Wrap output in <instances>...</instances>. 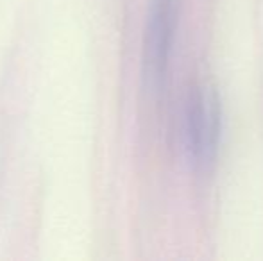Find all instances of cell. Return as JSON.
Listing matches in <instances>:
<instances>
[{
  "label": "cell",
  "instance_id": "1",
  "mask_svg": "<svg viewBox=\"0 0 263 261\" xmlns=\"http://www.w3.org/2000/svg\"><path fill=\"white\" fill-rule=\"evenodd\" d=\"M184 138L192 161L208 168L215 161L220 139V101L217 91L206 84H197L188 93Z\"/></svg>",
  "mask_w": 263,
  "mask_h": 261
},
{
  "label": "cell",
  "instance_id": "2",
  "mask_svg": "<svg viewBox=\"0 0 263 261\" xmlns=\"http://www.w3.org/2000/svg\"><path fill=\"white\" fill-rule=\"evenodd\" d=\"M176 20L177 0H151L143 39V79L151 91H159L165 83Z\"/></svg>",
  "mask_w": 263,
  "mask_h": 261
}]
</instances>
